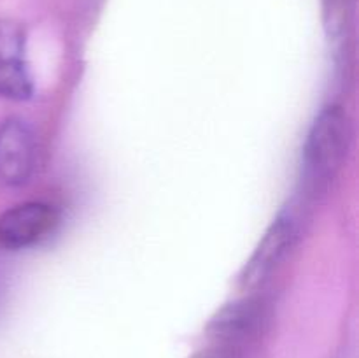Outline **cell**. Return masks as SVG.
<instances>
[{
  "instance_id": "7",
  "label": "cell",
  "mask_w": 359,
  "mask_h": 358,
  "mask_svg": "<svg viewBox=\"0 0 359 358\" xmlns=\"http://www.w3.org/2000/svg\"><path fill=\"white\" fill-rule=\"evenodd\" d=\"M189 358H241V350L235 346L214 343L212 346L196 351V353Z\"/></svg>"
},
{
  "instance_id": "2",
  "label": "cell",
  "mask_w": 359,
  "mask_h": 358,
  "mask_svg": "<svg viewBox=\"0 0 359 358\" xmlns=\"http://www.w3.org/2000/svg\"><path fill=\"white\" fill-rule=\"evenodd\" d=\"M297 221L290 213H280L272 221L258 246L245 262L238 276L242 290H258L276 272L277 267L284 262L290 249L297 241Z\"/></svg>"
},
{
  "instance_id": "4",
  "label": "cell",
  "mask_w": 359,
  "mask_h": 358,
  "mask_svg": "<svg viewBox=\"0 0 359 358\" xmlns=\"http://www.w3.org/2000/svg\"><path fill=\"white\" fill-rule=\"evenodd\" d=\"M25 28L18 21L0 20V97L9 100H27L34 93L27 58Z\"/></svg>"
},
{
  "instance_id": "5",
  "label": "cell",
  "mask_w": 359,
  "mask_h": 358,
  "mask_svg": "<svg viewBox=\"0 0 359 358\" xmlns=\"http://www.w3.org/2000/svg\"><path fill=\"white\" fill-rule=\"evenodd\" d=\"M35 167V137L25 119L11 116L0 123V183L21 186Z\"/></svg>"
},
{
  "instance_id": "3",
  "label": "cell",
  "mask_w": 359,
  "mask_h": 358,
  "mask_svg": "<svg viewBox=\"0 0 359 358\" xmlns=\"http://www.w3.org/2000/svg\"><path fill=\"white\" fill-rule=\"evenodd\" d=\"M58 213L44 202H25L0 214V248L18 251L39 244L55 232Z\"/></svg>"
},
{
  "instance_id": "1",
  "label": "cell",
  "mask_w": 359,
  "mask_h": 358,
  "mask_svg": "<svg viewBox=\"0 0 359 358\" xmlns=\"http://www.w3.org/2000/svg\"><path fill=\"white\" fill-rule=\"evenodd\" d=\"M351 121L340 105H328L316 116L304 144V175L309 188L328 183L349 151Z\"/></svg>"
},
{
  "instance_id": "6",
  "label": "cell",
  "mask_w": 359,
  "mask_h": 358,
  "mask_svg": "<svg viewBox=\"0 0 359 358\" xmlns=\"http://www.w3.org/2000/svg\"><path fill=\"white\" fill-rule=\"evenodd\" d=\"M266 309L259 298H241L223 305L207 323L205 332L216 344L238 347L251 339L265 323Z\"/></svg>"
}]
</instances>
